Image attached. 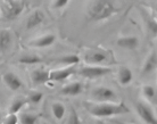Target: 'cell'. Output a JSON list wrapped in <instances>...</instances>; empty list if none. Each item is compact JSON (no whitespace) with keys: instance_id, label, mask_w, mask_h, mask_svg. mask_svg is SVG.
<instances>
[{"instance_id":"4","label":"cell","mask_w":157,"mask_h":124,"mask_svg":"<svg viewBox=\"0 0 157 124\" xmlns=\"http://www.w3.org/2000/svg\"><path fill=\"white\" fill-rule=\"evenodd\" d=\"M78 73L86 79H98L101 76H105L107 74L112 73V68L106 67V66H99V65H89L84 66L81 70L78 71Z\"/></svg>"},{"instance_id":"24","label":"cell","mask_w":157,"mask_h":124,"mask_svg":"<svg viewBox=\"0 0 157 124\" xmlns=\"http://www.w3.org/2000/svg\"><path fill=\"white\" fill-rule=\"evenodd\" d=\"M142 91H144V96H145L147 99H153L156 95V91L154 89V87L151 85H145L142 88Z\"/></svg>"},{"instance_id":"30","label":"cell","mask_w":157,"mask_h":124,"mask_svg":"<svg viewBox=\"0 0 157 124\" xmlns=\"http://www.w3.org/2000/svg\"><path fill=\"white\" fill-rule=\"evenodd\" d=\"M156 12H157V5H156Z\"/></svg>"},{"instance_id":"31","label":"cell","mask_w":157,"mask_h":124,"mask_svg":"<svg viewBox=\"0 0 157 124\" xmlns=\"http://www.w3.org/2000/svg\"><path fill=\"white\" fill-rule=\"evenodd\" d=\"M42 124H46V123H42Z\"/></svg>"},{"instance_id":"16","label":"cell","mask_w":157,"mask_h":124,"mask_svg":"<svg viewBox=\"0 0 157 124\" xmlns=\"http://www.w3.org/2000/svg\"><path fill=\"white\" fill-rule=\"evenodd\" d=\"M133 79V74H132V71L123 66L120 68V72H118V80H120V83L122 85H128L131 83Z\"/></svg>"},{"instance_id":"20","label":"cell","mask_w":157,"mask_h":124,"mask_svg":"<svg viewBox=\"0 0 157 124\" xmlns=\"http://www.w3.org/2000/svg\"><path fill=\"white\" fill-rule=\"evenodd\" d=\"M21 124H36V121L39 120V115L36 114H31V113H23L20 115Z\"/></svg>"},{"instance_id":"9","label":"cell","mask_w":157,"mask_h":124,"mask_svg":"<svg viewBox=\"0 0 157 124\" xmlns=\"http://www.w3.org/2000/svg\"><path fill=\"white\" fill-rule=\"evenodd\" d=\"M118 47L128 49V50H134L137 49L139 46V39L134 35H130V37H122L116 41Z\"/></svg>"},{"instance_id":"13","label":"cell","mask_w":157,"mask_h":124,"mask_svg":"<svg viewBox=\"0 0 157 124\" xmlns=\"http://www.w3.org/2000/svg\"><path fill=\"white\" fill-rule=\"evenodd\" d=\"M56 41V37L54 34H44L39 39L32 41L30 45L36 48H47V47L52 46Z\"/></svg>"},{"instance_id":"11","label":"cell","mask_w":157,"mask_h":124,"mask_svg":"<svg viewBox=\"0 0 157 124\" xmlns=\"http://www.w3.org/2000/svg\"><path fill=\"white\" fill-rule=\"evenodd\" d=\"M83 84L81 82H72L60 89V93L64 96H78L83 91Z\"/></svg>"},{"instance_id":"1","label":"cell","mask_w":157,"mask_h":124,"mask_svg":"<svg viewBox=\"0 0 157 124\" xmlns=\"http://www.w3.org/2000/svg\"><path fill=\"white\" fill-rule=\"evenodd\" d=\"M84 107L92 116L109 117L115 115H123L130 112L124 101L121 103H84Z\"/></svg>"},{"instance_id":"28","label":"cell","mask_w":157,"mask_h":124,"mask_svg":"<svg viewBox=\"0 0 157 124\" xmlns=\"http://www.w3.org/2000/svg\"><path fill=\"white\" fill-rule=\"evenodd\" d=\"M68 1H70V0H55V2H54V8H55V9L64 8L67 4H68Z\"/></svg>"},{"instance_id":"12","label":"cell","mask_w":157,"mask_h":124,"mask_svg":"<svg viewBox=\"0 0 157 124\" xmlns=\"http://www.w3.org/2000/svg\"><path fill=\"white\" fill-rule=\"evenodd\" d=\"M44 20V14L41 10H34L31 15L29 16L28 21H26V29L32 30L34 27L39 26Z\"/></svg>"},{"instance_id":"8","label":"cell","mask_w":157,"mask_h":124,"mask_svg":"<svg viewBox=\"0 0 157 124\" xmlns=\"http://www.w3.org/2000/svg\"><path fill=\"white\" fill-rule=\"evenodd\" d=\"M2 81L6 85H7L8 88L13 91H16V90H18L22 88V81H21V79L14 74L13 72H7V73H5L2 75Z\"/></svg>"},{"instance_id":"14","label":"cell","mask_w":157,"mask_h":124,"mask_svg":"<svg viewBox=\"0 0 157 124\" xmlns=\"http://www.w3.org/2000/svg\"><path fill=\"white\" fill-rule=\"evenodd\" d=\"M156 68H157V52L153 51V52L149 55V57L147 58L146 63L144 64V67H142V75L151 73V72L155 71Z\"/></svg>"},{"instance_id":"21","label":"cell","mask_w":157,"mask_h":124,"mask_svg":"<svg viewBox=\"0 0 157 124\" xmlns=\"http://www.w3.org/2000/svg\"><path fill=\"white\" fill-rule=\"evenodd\" d=\"M18 62L21 64H24V65H34V64L41 63V58L36 55H24L21 57Z\"/></svg>"},{"instance_id":"10","label":"cell","mask_w":157,"mask_h":124,"mask_svg":"<svg viewBox=\"0 0 157 124\" xmlns=\"http://www.w3.org/2000/svg\"><path fill=\"white\" fill-rule=\"evenodd\" d=\"M31 79L34 84H44L50 81V72L43 68H39L32 72Z\"/></svg>"},{"instance_id":"25","label":"cell","mask_w":157,"mask_h":124,"mask_svg":"<svg viewBox=\"0 0 157 124\" xmlns=\"http://www.w3.org/2000/svg\"><path fill=\"white\" fill-rule=\"evenodd\" d=\"M43 98V95L41 92H38V91H34V92H32L30 96H29V101L31 103V104H39L40 101L42 100Z\"/></svg>"},{"instance_id":"29","label":"cell","mask_w":157,"mask_h":124,"mask_svg":"<svg viewBox=\"0 0 157 124\" xmlns=\"http://www.w3.org/2000/svg\"><path fill=\"white\" fill-rule=\"evenodd\" d=\"M115 123L116 124H128V123H124V122H120V121H116Z\"/></svg>"},{"instance_id":"3","label":"cell","mask_w":157,"mask_h":124,"mask_svg":"<svg viewBox=\"0 0 157 124\" xmlns=\"http://www.w3.org/2000/svg\"><path fill=\"white\" fill-rule=\"evenodd\" d=\"M5 18L7 20H15L23 12V2L20 0H2L0 5Z\"/></svg>"},{"instance_id":"23","label":"cell","mask_w":157,"mask_h":124,"mask_svg":"<svg viewBox=\"0 0 157 124\" xmlns=\"http://www.w3.org/2000/svg\"><path fill=\"white\" fill-rule=\"evenodd\" d=\"M60 64H65L67 66H74L80 63V57L78 55H67L59 59Z\"/></svg>"},{"instance_id":"5","label":"cell","mask_w":157,"mask_h":124,"mask_svg":"<svg viewBox=\"0 0 157 124\" xmlns=\"http://www.w3.org/2000/svg\"><path fill=\"white\" fill-rule=\"evenodd\" d=\"M91 97L96 103H114L116 100V93L114 90L107 87H98L94 88L91 92Z\"/></svg>"},{"instance_id":"17","label":"cell","mask_w":157,"mask_h":124,"mask_svg":"<svg viewBox=\"0 0 157 124\" xmlns=\"http://www.w3.org/2000/svg\"><path fill=\"white\" fill-rule=\"evenodd\" d=\"M12 45V34L7 30L0 31V50L5 51Z\"/></svg>"},{"instance_id":"2","label":"cell","mask_w":157,"mask_h":124,"mask_svg":"<svg viewBox=\"0 0 157 124\" xmlns=\"http://www.w3.org/2000/svg\"><path fill=\"white\" fill-rule=\"evenodd\" d=\"M120 12L114 0H92L88 7V18L92 22H100L109 18Z\"/></svg>"},{"instance_id":"18","label":"cell","mask_w":157,"mask_h":124,"mask_svg":"<svg viewBox=\"0 0 157 124\" xmlns=\"http://www.w3.org/2000/svg\"><path fill=\"white\" fill-rule=\"evenodd\" d=\"M28 101H29L28 98H24V97L15 98V99L13 100L12 104H10V106H9V113H10V114H17L21 109L23 108L24 105L26 104Z\"/></svg>"},{"instance_id":"27","label":"cell","mask_w":157,"mask_h":124,"mask_svg":"<svg viewBox=\"0 0 157 124\" xmlns=\"http://www.w3.org/2000/svg\"><path fill=\"white\" fill-rule=\"evenodd\" d=\"M18 116L16 115V114H8L7 116H6V118H5L4 121V124H17L18 123Z\"/></svg>"},{"instance_id":"6","label":"cell","mask_w":157,"mask_h":124,"mask_svg":"<svg viewBox=\"0 0 157 124\" xmlns=\"http://www.w3.org/2000/svg\"><path fill=\"white\" fill-rule=\"evenodd\" d=\"M78 72L74 66H67L65 68H59V70L50 71V81L52 82H60L68 79L71 75Z\"/></svg>"},{"instance_id":"7","label":"cell","mask_w":157,"mask_h":124,"mask_svg":"<svg viewBox=\"0 0 157 124\" xmlns=\"http://www.w3.org/2000/svg\"><path fill=\"white\" fill-rule=\"evenodd\" d=\"M137 112L139 114V116L141 117L147 124H157V117L155 116L153 109L150 108L148 105L144 104V103H138Z\"/></svg>"},{"instance_id":"15","label":"cell","mask_w":157,"mask_h":124,"mask_svg":"<svg viewBox=\"0 0 157 124\" xmlns=\"http://www.w3.org/2000/svg\"><path fill=\"white\" fill-rule=\"evenodd\" d=\"M107 58V55L102 51H92L90 54L86 55V60L88 64H100V63L105 62Z\"/></svg>"},{"instance_id":"22","label":"cell","mask_w":157,"mask_h":124,"mask_svg":"<svg viewBox=\"0 0 157 124\" xmlns=\"http://www.w3.org/2000/svg\"><path fill=\"white\" fill-rule=\"evenodd\" d=\"M51 109H52V114L54 116L57 118V120H62L65 115V106L60 103H54L52 106H51Z\"/></svg>"},{"instance_id":"19","label":"cell","mask_w":157,"mask_h":124,"mask_svg":"<svg viewBox=\"0 0 157 124\" xmlns=\"http://www.w3.org/2000/svg\"><path fill=\"white\" fill-rule=\"evenodd\" d=\"M142 16L145 17V21H146L147 26H148V30H149L154 35H157V21L154 20V17H151L148 13H146V12H142Z\"/></svg>"},{"instance_id":"26","label":"cell","mask_w":157,"mask_h":124,"mask_svg":"<svg viewBox=\"0 0 157 124\" xmlns=\"http://www.w3.org/2000/svg\"><path fill=\"white\" fill-rule=\"evenodd\" d=\"M66 124H81L80 117H78V113L75 112L74 108H72L71 114H70V116H68V120H67Z\"/></svg>"}]
</instances>
